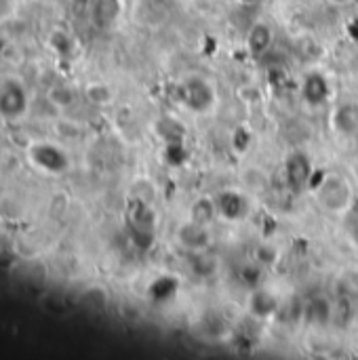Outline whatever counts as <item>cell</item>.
Returning <instances> with one entry per match:
<instances>
[{
  "mask_svg": "<svg viewBox=\"0 0 358 360\" xmlns=\"http://www.w3.org/2000/svg\"><path fill=\"white\" fill-rule=\"evenodd\" d=\"M28 156H30V162L34 165V169H41L51 175L62 173L68 167V156L51 144H34L28 150Z\"/></svg>",
  "mask_w": 358,
  "mask_h": 360,
  "instance_id": "6da1fadb",
  "label": "cell"
},
{
  "mask_svg": "<svg viewBox=\"0 0 358 360\" xmlns=\"http://www.w3.org/2000/svg\"><path fill=\"white\" fill-rule=\"evenodd\" d=\"M318 198L320 202L331 209V211H341L347 202H350V188L345 184L343 177L339 175H329L326 179H322V184L318 186Z\"/></svg>",
  "mask_w": 358,
  "mask_h": 360,
  "instance_id": "7a4b0ae2",
  "label": "cell"
},
{
  "mask_svg": "<svg viewBox=\"0 0 358 360\" xmlns=\"http://www.w3.org/2000/svg\"><path fill=\"white\" fill-rule=\"evenodd\" d=\"M310 160L305 154L301 152H293L287 160V181H289V188L299 192L305 188V184H310Z\"/></svg>",
  "mask_w": 358,
  "mask_h": 360,
  "instance_id": "3957f363",
  "label": "cell"
},
{
  "mask_svg": "<svg viewBox=\"0 0 358 360\" xmlns=\"http://www.w3.org/2000/svg\"><path fill=\"white\" fill-rule=\"evenodd\" d=\"M181 99L188 108L202 112L211 106L213 102V93L209 89V85H205L202 81H188L181 87Z\"/></svg>",
  "mask_w": 358,
  "mask_h": 360,
  "instance_id": "277c9868",
  "label": "cell"
},
{
  "mask_svg": "<svg viewBox=\"0 0 358 360\" xmlns=\"http://www.w3.org/2000/svg\"><path fill=\"white\" fill-rule=\"evenodd\" d=\"M91 11L97 26H112L123 13V0H91Z\"/></svg>",
  "mask_w": 358,
  "mask_h": 360,
  "instance_id": "5b68a950",
  "label": "cell"
},
{
  "mask_svg": "<svg viewBox=\"0 0 358 360\" xmlns=\"http://www.w3.org/2000/svg\"><path fill=\"white\" fill-rule=\"evenodd\" d=\"M217 211L226 217V219H240L247 211V202L240 194L236 192H223L217 198Z\"/></svg>",
  "mask_w": 358,
  "mask_h": 360,
  "instance_id": "8992f818",
  "label": "cell"
},
{
  "mask_svg": "<svg viewBox=\"0 0 358 360\" xmlns=\"http://www.w3.org/2000/svg\"><path fill=\"white\" fill-rule=\"evenodd\" d=\"M326 81L320 76V74H312V76H308V81H305V85H303V97H305V102L308 104H312V106H318V104H322L324 99H326Z\"/></svg>",
  "mask_w": 358,
  "mask_h": 360,
  "instance_id": "52a82bcc",
  "label": "cell"
},
{
  "mask_svg": "<svg viewBox=\"0 0 358 360\" xmlns=\"http://www.w3.org/2000/svg\"><path fill=\"white\" fill-rule=\"evenodd\" d=\"M247 43H249V49H251L255 55H261L263 51L270 49V43H272V32H270V28L263 26V24L253 26L251 32H249Z\"/></svg>",
  "mask_w": 358,
  "mask_h": 360,
  "instance_id": "ba28073f",
  "label": "cell"
},
{
  "mask_svg": "<svg viewBox=\"0 0 358 360\" xmlns=\"http://www.w3.org/2000/svg\"><path fill=\"white\" fill-rule=\"evenodd\" d=\"M179 238L181 242L188 247V249H202L207 244V232H205V226L192 221L190 226H184L181 232H179Z\"/></svg>",
  "mask_w": 358,
  "mask_h": 360,
  "instance_id": "9c48e42d",
  "label": "cell"
},
{
  "mask_svg": "<svg viewBox=\"0 0 358 360\" xmlns=\"http://www.w3.org/2000/svg\"><path fill=\"white\" fill-rule=\"evenodd\" d=\"M47 97H49V102H51L53 106H57V108H68V106H72L74 99H76L74 91H72L68 85H55V87H51Z\"/></svg>",
  "mask_w": 358,
  "mask_h": 360,
  "instance_id": "30bf717a",
  "label": "cell"
},
{
  "mask_svg": "<svg viewBox=\"0 0 358 360\" xmlns=\"http://www.w3.org/2000/svg\"><path fill=\"white\" fill-rule=\"evenodd\" d=\"M215 209H217V205H213V202L207 200V198L196 200L194 207H192V221H196V223H200V226H207V223L213 219Z\"/></svg>",
  "mask_w": 358,
  "mask_h": 360,
  "instance_id": "8fae6325",
  "label": "cell"
},
{
  "mask_svg": "<svg viewBox=\"0 0 358 360\" xmlns=\"http://www.w3.org/2000/svg\"><path fill=\"white\" fill-rule=\"evenodd\" d=\"M335 120H337V129L341 133H354L358 129V112H356V108H350V106L341 108L337 112Z\"/></svg>",
  "mask_w": 358,
  "mask_h": 360,
  "instance_id": "7c38bea8",
  "label": "cell"
},
{
  "mask_svg": "<svg viewBox=\"0 0 358 360\" xmlns=\"http://www.w3.org/2000/svg\"><path fill=\"white\" fill-rule=\"evenodd\" d=\"M274 307H276V301H274L272 295H268V293H263V291H259V293L253 295V301H251L253 314H257V316L263 318V316H270V314L274 312Z\"/></svg>",
  "mask_w": 358,
  "mask_h": 360,
  "instance_id": "4fadbf2b",
  "label": "cell"
},
{
  "mask_svg": "<svg viewBox=\"0 0 358 360\" xmlns=\"http://www.w3.org/2000/svg\"><path fill=\"white\" fill-rule=\"evenodd\" d=\"M308 316L312 322H326L329 316H331V307L324 299H314L310 305H308Z\"/></svg>",
  "mask_w": 358,
  "mask_h": 360,
  "instance_id": "5bb4252c",
  "label": "cell"
},
{
  "mask_svg": "<svg viewBox=\"0 0 358 360\" xmlns=\"http://www.w3.org/2000/svg\"><path fill=\"white\" fill-rule=\"evenodd\" d=\"M173 293H175V280H173V278H160V280H156L154 286H152V295H154L156 299H160V301L173 297Z\"/></svg>",
  "mask_w": 358,
  "mask_h": 360,
  "instance_id": "9a60e30c",
  "label": "cell"
},
{
  "mask_svg": "<svg viewBox=\"0 0 358 360\" xmlns=\"http://www.w3.org/2000/svg\"><path fill=\"white\" fill-rule=\"evenodd\" d=\"M87 97H89L93 104H108V102L112 99V93H110V89L104 87V85H91V87L87 89Z\"/></svg>",
  "mask_w": 358,
  "mask_h": 360,
  "instance_id": "2e32d148",
  "label": "cell"
},
{
  "mask_svg": "<svg viewBox=\"0 0 358 360\" xmlns=\"http://www.w3.org/2000/svg\"><path fill=\"white\" fill-rule=\"evenodd\" d=\"M167 158H169L173 165H181L184 158H186L184 146H181L179 141H171V144H169V150H167Z\"/></svg>",
  "mask_w": 358,
  "mask_h": 360,
  "instance_id": "e0dca14e",
  "label": "cell"
}]
</instances>
